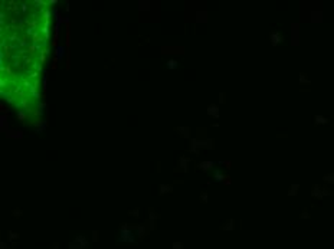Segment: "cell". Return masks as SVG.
<instances>
[{
    "label": "cell",
    "mask_w": 334,
    "mask_h": 249,
    "mask_svg": "<svg viewBox=\"0 0 334 249\" xmlns=\"http://www.w3.org/2000/svg\"><path fill=\"white\" fill-rule=\"evenodd\" d=\"M196 16H197L196 22H206V20H207V19H206V12H203V13H202V12H199Z\"/></svg>",
    "instance_id": "cell-19"
},
{
    "label": "cell",
    "mask_w": 334,
    "mask_h": 249,
    "mask_svg": "<svg viewBox=\"0 0 334 249\" xmlns=\"http://www.w3.org/2000/svg\"><path fill=\"white\" fill-rule=\"evenodd\" d=\"M223 183H225V184H228V186H229V184L232 183V180H231V176H226V177H225V180H223Z\"/></svg>",
    "instance_id": "cell-30"
},
{
    "label": "cell",
    "mask_w": 334,
    "mask_h": 249,
    "mask_svg": "<svg viewBox=\"0 0 334 249\" xmlns=\"http://www.w3.org/2000/svg\"><path fill=\"white\" fill-rule=\"evenodd\" d=\"M199 200H200L203 204H206L207 200H209V199H207V192H202V193L199 194Z\"/></svg>",
    "instance_id": "cell-18"
},
{
    "label": "cell",
    "mask_w": 334,
    "mask_h": 249,
    "mask_svg": "<svg viewBox=\"0 0 334 249\" xmlns=\"http://www.w3.org/2000/svg\"><path fill=\"white\" fill-rule=\"evenodd\" d=\"M157 171H159V173L161 171V163H160V161L157 163Z\"/></svg>",
    "instance_id": "cell-32"
},
{
    "label": "cell",
    "mask_w": 334,
    "mask_h": 249,
    "mask_svg": "<svg viewBox=\"0 0 334 249\" xmlns=\"http://www.w3.org/2000/svg\"><path fill=\"white\" fill-rule=\"evenodd\" d=\"M16 117L20 120V121H25L26 120V114L23 113V111H17V114H16Z\"/></svg>",
    "instance_id": "cell-24"
},
{
    "label": "cell",
    "mask_w": 334,
    "mask_h": 249,
    "mask_svg": "<svg viewBox=\"0 0 334 249\" xmlns=\"http://www.w3.org/2000/svg\"><path fill=\"white\" fill-rule=\"evenodd\" d=\"M220 164L226 166V168H228V170H231V168H232V161H231V160H223V161H220Z\"/></svg>",
    "instance_id": "cell-23"
},
{
    "label": "cell",
    "mask_w": 334,
    "mask_h": 249,
    "mask_svg": "<svg viewBox=\"0 0 334 249\" xmlns=\"http://www.w3.org/2000/svg\"><path fill=\"white\" fill-rule=\"evenodd\" d=\"M213 167H215V161H212V160H203V161H200L197 164V168L202 170V171H205V173L213 170Z\"/></svg>",
    "instance_id": "cell-6"
},
{
    "label": "cell",
    "mask_w": 334,
    "mask_h": 249,
    "mask_svg": "<svg viewBox=\"0 0 334 249\" xmlns=\"http://www.w3.org/2000/svg\"><path fill=\"white\" fill-rule=\"evenodd\" d=\"M63 52H65L63 46H61V48H58V49H56V53H58V56H62V55H63Z\"/></svg>",
    "instance_id": "cell-29"
},
{
    "label": "cell",
    "mask_w": 334,
    "mask_h": 249,
    "mask_svg": "<svg viewBox=\"0 0 334 249\" xmlns=\"http://www.w3.org/2000/svg\"><path fill=\"white\" fill-rule=\"evenodd\" d=\"M298 33H300V25L298 23H292L291 25V39H292V45H298Z\"/></svg>",
    "instance_id": "cell-5"
},
{
    "label": "cell",
    "mask_w": 334,
    "mask_h": 249,
    "mask_svg": "<svg viewBox=\"0 0 334 249\" xmlns=\"http://www.w3.org/2000/svg\"><path fill=\"white\" fill-rule=\"evenodd\" d=\"M323 182L325 184H333L334 186V173H325L323 176Z\"/></svg>",
    "instance_id": "cell-12"
},
{
    "label": "cell",
    "mask_w": 334,
    "mask_h": 249,
    "mask_svg": "<svg viewBox=\"0 0 334 249\" xmlns=\"http://www.w3.org/2000/svg\"><path fill=\"white\" fill-rule=\"evenodd\" d=\"M269 39H271L272 46H278L279 43L284 42V35L278 30H272V32H269Z\"/></svg>",
    "instance_id": "cell-3"
},
{
    "label": "cell",
    "mask_w": 334,
    "mask_h": 249,
    "mask_svg": "<svg viewBox=\"0 0 334 249\" xmlns=\"http://www.w3.org/2000/svg\"><path fill=\"white\" fill-rule=\"evenodd\" d=\"M148 5H150V3H148V2H140V12H147L148 9H150V7H148Z\"/></svg>",
    "instance_id": "cell-20"
},
{
    "label": "cell",
    "mask_w": 334,
    "mask_h": 249,
    "mask_svg": "<svg viewBox=\"0 0 334 249\" xmlns=\"http://www.w3.org/2000/svg\"><path fill=\"white\" fill-rule=\"evenodd\" d=\"M190 147H197L199 150H212L213 147H215V141H213V138H197V137H195V138H192L190 140Z\"/></svg>",
    "instance_id": "cell-1"
},
{
    "label": "cell",
    "mask_w": 334,
    "mask_h": 249,
    "mask_svg": "<svg viewBox=\"0 0 334 249\" xmlns=\"http://www.w3.org/2000/svg\"><path fill=\"white\" fill-rule=\"evenodd\" d=\"M13 216H17V218L22 216V210H20V209H15V210H13Z\"/></svg>",
    "instance_id": "cell-28"
},
{
    "label": "cell",
    "mask_w": 334,
    "mask_h": 249,
    "mask_svg": "<svg viewBox=\"0 0 334 249\" xmlns=\"http://www.w3.org/2000/svg\"><path fill=\"white\" fill-rule=\"evenodd\" d=\"M321 16H323L321 12H314V13H311V22H321V20H323Z\"/></svg>",
    "instance_id": "cell-16"
},
{
    "label": "cell",
    "mask_w": 334,
    "mask_h": 249,
    "mask_svg": "<svg viewBox=\"0 0 334 249\" xmlns=\"http://www.w3.org/2000/svg\"><path fill=\"white\" fill-rule=\"evenodd\" d=\"M225 101H226V94L225 92H219V102L223 104Z\"/></svg>",
    "instance_id": "cell-25"
},
{
    "label": "cell",
    "mask_w": 334,
    "mask_h": 249,
    "mask_svg": "<svg viewBox=\"0 0 334 249\" xmlns=\"http://www.w3.org/2000/svg\"><path fill=\"white\" fill-rule=\"evenodd\" d=\"M174 183H176V184H183L184 182H183V180H174Z\"/></svg>",
    "instance_id": "cell-33"
},
{
    "label": "cell",
    "mask_w": 334,
    "mask_h": 249,
    "mask_svg": "<svg viewBox=\"0 0 334 249\" xmlns=\"http://www.w3.org/2000/svg\"><path fill=\"white\" fill-rule=\"evenodd\" d=\"M6 137L7 138H22L23 137V132L19 130V131H7L6 132Z\"/></svg>",
    "instance_id": "cell-14"
},
{
    "label": "cell",
    "mask_w": 334,
    "mask_h": 249,
    "mask_svg": "<svg viewBox=\"0 0 334 249\" xmlns=\"http://www.w3.org/2000/svg\"><path fill=\"white\" fill-rule=\"evenodd\" d=\"M173 249H183V243L181 242H174L173 243Z\"/></svg>",
    "instance_id": "cell-27"
},
{
    "label": "cell",
    "mask_w": 334,
    "mask_h": 249,
    "mask_svg": "<svg viewBox=\"0 0 334 249\" xmlns=\"http://www.w3.org/2000/svg\"><path fill=\"white\" fill-rule=\"evenodd\" d=\"M174 131H177L181 138H190V127H176Z\"/></svg>",
    "instance_id": "cell-7"
},
{
    "label": "cell",
    "mask_w": 334,
    "mask_h": 249,
    "mask_svg": "<svg viewBox=\"0 0 334 249\" xmlns=\"http://www.w3.org/2000/svg\"><path fill=\"white\" fill-rule=\"evenodd\" d=\"M166 65H167V68H169V69H171V71H173V69H176V68L179 66V62H177L176 59H169Z\"/></svg>",
    "instance_id": "cell-17"
},
{
    "label": "cell",
    "mask_w": 334,
    "mask_h": 249,
    "mask_svg": "<svg viewBox=\"0 0 334 249\" xmlns=\"http://www.w3.org/2000/svg\"><path fill=\"white\" fill-rule=\"evenodd\" d=\"M138 212H140V209L137 207V209H134V210H128V215H130V216L137 218V216H138Z\"/></svg>",
    "instance_id": "cell-26"
},
{
    "label": "cell",
    "mask_w": 334,
    "mask_h": 249,
    "mask_svg": "<svg viewBox=\"0 0 334 249\" xmlns=\"http://www.w3.org/2000/svg\"><path fill=\"white\" fill-rule=\"evenodd\" d=\"M300 84H301V85H311V81L308 79V77H307L304 72L300 74Z\"/></svg>",
    "instance_id": "cell-15"
},
{
    "label": "cell",
    "mask_w": 334,
    "mask_h": 249,
    "mask_svg": "<svg viewBox=\"0 0 334 249\" xmlns=\"http://www.w3.org/2000/svg\"><path fill=\"white\" fill-rule=\"evenodd\" d=\"M206 113H207L209 117H212V118H215V120H217V118L220 117V110H219V105H217V104H209Z\"/></svg>",
    "instance_id": "cell-4"
},
{
    "label": "cell",
    "mask_w": 334,
    "mask_h": 249,
    "mask_svg": "<svg viewBox=\"0 0 334 249\" xmlns=\"http://www.w3.org/2000/svg\"><path fill=\"white\" fill-rule=\"evenodd\" d=\"M171 192H173V186H171V184H167V183L159 184V194H160V196H164V194L171 193Z\"/></svg>",
    "instance_id": "cell-8"
},
{
    "label": "cell",
    "mask_w": 334,
    "mask_h": 249,
    "mask_svg": "<svg viewBox=\"0 0 334 249\" xmlns=\"http://www.w3.org/2000/svg\"><path fill=\"white\" fill-rule=\"evenodd\" d=\"M189 153H192L195 156H200V150L197 147H189Z\"/></svg>",
    "instance_id": "cell-22"
},
{
    "label": "cell",
    "mask_w": 334,
    "mask_h": 249,
    "mask_svg": "<svg viewBox=\"0 0 334 249\" xmlns=\"http://www.w3.org/2000/svg\"><path fill=\"white\" fill-rule=\"evenodd\" d=\"M321 190H323V196H331L333 194V192L328 187H325V186H321Z\"/></svg>",
    "instance_id": "cell-21"
},
{
    "label": "cell",
    "mask_w": 334,
    "mask_h": 249,
    "mask_svg": "<svg viewBox=\"0 0 334 249\" xmlns=\"http://www.w3.org/2000/svg\"><path fill=\"white\" fill-rule=\"evenodd\" d=\"M303 218H310V215H308V212H307V210H304V212H303Z\"/></svg>",
    "instance_id": "cell-31"
},
{
    "label": "cell",
    "mask_w": 334,
    "mask_h": 249,
    "mask_svg": "<svg viewBox=\"0 0 334 249\" xmlns=\"http://www.w3.org/2000/svg\"><path fill=\"white\" fill-rule=\"evenodd\" d=\"M330 123V120L327 118V117H324V115H321V114H317V115H314V124L315 125H327Z\"/></svg>",
    "instance_id": "cell-10"
},
{
    "label": "cell",
    "mask_w": 334,
    "mask_h": 249,
    "mask_svg": "<svg viewBox=\"0 0 334 249\" xmlns=\"http://www.w3.org/2000/svg\"><path fill=\"white\" fill-rule=\"evenodd\" d=\"M311 196L315 197V199H323V197H324L320 184H313V187H311Z\"/></svg>",
    "instance_id": "cell-9"
},
{
    "label": "cell",
    "mask_w": 334,
    "mask_h": 249,
    "mask_svg": "<svg viewBox=\"0 0 334 249\" xmlns=\"http://www.w3.org/2000/svg\"><path fill=\"white\" fill-rule=\"evenodd\" d=\"M212 127H215V128H217V127H219V124H217V123H213V124H212Z\"/></svg>",
    "instance_id": "cell-34"
},
{
    "label": "cell",
    "mask_w": 334,
    "mask_h": 249,
    "mask_svg": "<svg viewBox=\"0 0 334 249\" xmlns=\"http://www.w3.org/2000/svg\"><path fill=\"white\" fill-rule=\"evenodd\" d=\"M298 190H300V184L298 183H294L289 186V190H288V196H295L298 194Z\"/></svg>",
    "instance_id": "cell-13"
},
{
    "label": "cell",
    "mask_w": 334,
    "mask_h": 249,
    "mask_svg": "<svg viewBox=\"0 0 334 249\" xmlns=\"http://www.w3.org/2000/svg\"><path fill=\"white\" fill-rule=\"evenodd\" d=\"M225 177H226V174H225L223 171H220L219 168H215V170H213V179H215L216 182H222V183H223Z\"/></svg>",
    "instance_id": "cell-11"
},
{
    "label": "cell",
    "mask_w": 334,
    "mask_h": 249,
    "mask_svg": "<svg viewBox=\"0 0 334 249\" xmlns=\"http://www.w3.org/2000/svg\"><path fill=\"white\" fill-rule=\"evenodd\" d=\"M179 166H177V168H174V171L177 173V171H183V173H187L189 171V163H190V158L189 157H184V156H181V157H179Z\"/></svg>",
    "instance_id": "cell-2"
}]
</instances>
